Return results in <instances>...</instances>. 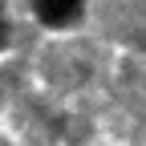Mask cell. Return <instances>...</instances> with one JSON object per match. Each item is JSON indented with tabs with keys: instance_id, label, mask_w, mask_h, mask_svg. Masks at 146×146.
I'll return each instance as SVG.
<instances>
[{
	"instance_id": "cell-1",
	"label": "cell",
	"mask_w": 146,
	"mask_h": 146,
	"mask_svg": "<svg viewBox=\"0 0 146 146\" xmlns=\"http://www.w3.org/2000/svg\"><path fill=\"white\" fill-rule=\"evenodd\" d=\"M77 8H81V0H36V12L45 25H65L77 16Z\"/></svg>"
}]
</instances>
